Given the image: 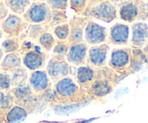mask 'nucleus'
Returning <instances> with one entry per match:
<instances>
[{
  "label": "nucleus",
  "instance_id": "8",
  "mask_svg": "<svg viewBox=\"0 0 148 123\" xmlns=\"http://www.w3.org/2000/svg\"><path fill=\"white\" fill-rule=\"evenodd\" d=\"M51 11L46 2H33L23 18L29 24L45 23L49 19Z\"/></svg>",
  "mask_w": 148,
  "mask_h": 123
},
{
  "label": "nucleus",
  "instance_id": "28",
  "mask_svg": "<svg viewBox=\"0 0 148 123\" xmlns=\"http://www.w3.org/2000/svg\"><path fill=\"white\" fill-rule=\"evenodd\" d=\"M12 88L11 77L10 73L0 69V92L8 91Z\"/></svg>",
  "mask_w": 148,
  "mask_h": 123
},
{
  "label": "nucleus",
  "instance_id": "10",
  "mask_svg": "<svg viewBox=\"0 0 148 123\" xmlns=\"http://www.w3.org/2000/svg\"><path fill=\"white\" fill-rule=\"evenodd\" d=\"M47 57V53L37 44L22 56V62L25 68L34 72L43 68Z\"/></svg>",
  "mask_w": 148,
  "mask_h": 123
},
{
  "label": "nucleus",
  "instance_id": "23",
  "mask_svg": "<svg viewBox=\"0 0 148 123\" xmlns=\"http://www.w3.org/2000/svg\"><path fill=\"white\" fill-rule=\"evenodd\" d=\"M28 113L25 109L18 105H14L12 108L8 111L5 117L6 123H15L25 120Z\"/></svg>",
  "mask_w": 148,
  "mask_h": 123
},
{
  "label": "nucleus",
  "instance_id": "22",
  "mask_svg": "<svg viewBox=\"0 0 148 123\" xmlns=\"http://www.w3.org/2000/svg\"><path fill=\"white\" fill-rule=\"evenodd\" d=\"M5 3L8 8L15 15H23L31 6L32 2L28 0H6Z\"/></svg>",
  "mask_w": 148,
  "mask_h": 123
},
{
  "label": "nucleus",
  "instance_id": "19",
  "mask_svg": "<svg viewBox=\"0 0 148 123\" xmlns=\"http://www.w3.org/2000/svg\"><path fill=\"white\" fill-rule=\"evenodd\" d=\"M15 105V97L10 90L0 92V123H6L5 117Z\"/></svg>",
  "mask_w": 148,
  "mask_h": 123
},
{
  "label": "nucleus",
  "instance_id": "4",
  "mask_svg": "<svg viewBox=\"0 0 148 123\" xmlns=\"http://www.w3.org/2000/svg\"><path fill=\"white\" fill-rule=\"evenodd\" d=\"M28 83L44 109L49 106L52 97L53 85L46 70L31 72L28 75Z\"/></svg>",
  "mask_w": 148,
  "mask_h": 123
},
{
  "label": "nucleus",
  "instance_id": "11",
  "mask_svg": "<svg viewBox=\"0 0 148 123\" xmlns=\"http://www.w3.org/2000/svg\"><path fill=\"white\" fill-rule=\"evenodd\" d=\"M29 23L21 17L15 14H10L5 20L1 22L2 31L10 37L19 38L28 28Z\"/></svg>",
  "mask_w": 148,
  "mask_h": 123
},
{
  "label": "nucleus",
  "instance_id": "20",
  "mask_svg": "<svg viewBox=\"0 0 148 123\" xmlns=\"http://www.w3.org/2000/svg\"><path fill=\"white\" fill-rule=\"evenodd\" d=\"M22 59L18 53L8 54L2 59L0 64V69L2 71L10 73L18 67H21Z\"/></svg>",
  "mask_w": 148,
  "mask_h": 123
},
{
  "label": "nucleus",
  "instance_id": "31",
  "mask_svg": "<svg viewBox=\"0 0 148 123\" xmlns=\"http://www.w3.org/2000/svg\"><path fill=\"white\" fill-rule=\"evenodd\" d=\"M37 44H38L37 42L26 38L23 41L21 42V46H20L19 50H18L17 53H18L21 56H23L25 53L32 50Z\"/></svg>",
  "mask_w": 148,
  "mask_h": 123
},
{
  "label": "nucleus",
  "instance_id": "30",
  "mask_svg": "<svg viewBox=\"0 0 148 123\" xmlns=\"http://www.w3.org/2000/svg\"><path fill=\"white\" fill-rule=\"evenodd\" d=\"M71 7L77 15H82L88 5L86 0H71L69 2Z\"/></svg>",
  "mask_w": 148,
  "mask_h": 123
},
{
  "label": "nucleus",
  "instance_id": "3",
  "mask_svg": "<svg viewBox=\"0 0 148 123\" xmlns=\"http://www.w3.org/2000/svg\"><path fill=\"white\" fill-rule=\"evenodd\" d=\"M97 75L87 90L93 100H100L113 91L116 85L121 80L109 67H96Z\"/></svg>",
  "mask_w": 148,
  "mask_h": 123
},
{
  "label": "nucleus",
  "instance_id": "27",
  "mask_svg": "<svg viewBox=\"0 0 148 123\" xmlns=\"http://www.w3.org/2000/svg\"><path fill=\"white\" fill-rule=\"evenodd\" d=\"M70 31L71 30H70V25L68 22L58 25L53 29L54 34L59 41L68 40L70 36Z\"/></svg>",
  "mask_w": 148,
  "mask_h": 123
},
{
  "label": "nucleus",
  "instance_id": "13",
  "mask_svg": "<svg viewBox=\"0 0 148 123\" xmlns=\"http://www.w3.org/2000/svg\"><path fill=\"white\" fill-rule=\"evenodd\" d=\"M89 19L82 15H75L68 22L70 25V36L68 39L69 44L84 42V30Z\"/></svg>",
  "mask_w": 148,
  "mask_h": 123
},
{
  "label": "nucleus",
  "instance_id": "15",
  "mask_svg": "<svg viewBox=\"0 0 148 123\" xmlns=\"http://www.w3.org/2000/svg\"><path fill=\"white\" fill-rule=\"evenodd\" d=\"M109 49V45L105 43L89 47L86 65L93 67H102L106 66L107 54Z\"/></svg>",
  "mask_w": 148,
  "mask_h": 123
},
{
  "label": "nucleus",
  "instance_id": "26",
  "mask_svg": "<svg viewBox=\"0 0 148 123\" xmlns=\"http://www.w3.org/2000/svg\"><path fill=\"white\" fill-rule=\"evenodd\" d=\"M21 46V41L18 38L9 37L5 39L2 43V50L4 53H17Z\"/></svg>",
  "mask_w": 148,
  "mask_h": 123
},
{
  "label": "nucleus",
  "instance_id": "32",
  "mask_svg": "<svg viewBox=\"0 0 148 123\" xmlns=\"http://www.w3.org/2000/svg\"><path fill=\"white\" fill-rule=\"evenodd\" d=\"M46 2L51 10H65L68 5L67 0H48Z\"/></svg>",
  "mask_w": 148,
  "mask_h": 123
},
{
  "label": "nucleus",
  "instance_id": "29",
  "mask_svg": "<svg viewBox=\"0 0 148 123\" xmlns=\"http://www.w3.org/2000/svg\"><path fill=\"white\" fill-rule=\"evenodd\" d=\"M69 43L68 40L66 41H56V44L53 48V54L54 55L57 56H64L65 57L68 53V49H69Z\"/></svg>",
  "mask_w": 148,
  "mask_h": 123
},
{
  "label": "nucleus",
  "instance_id": "38",
  "mask_svg": "<svg viewBox=\"0 0 148 123\" xmlns=\"http://www.w3.org/2000/svg\"><path fill=\"white\" fill-rule=\"evenodd\" d=\"M3 36V31H2V28H0V39Z\"/></svg>",
  "mask_w": 148,
  "mask_h": 123
},
{
  "label": "nucleus",
  "instance_id": "7",
  "mask_svg": "<svg viewBox=\"0 0 148 123\" xmlns=\"http://www.w3.org/2000/svg\"><path fill=\"white\" fill-rule=\"evenodd\" d=\"M118 8L111 1H98L88 12L86 18L110 22L117 18Z\"/></svg>",
  "mask_w": 148,
  "mask_h": 123
},
{
  "label": "nucleus",
  "instance_id": "1",
  "mask_svg": "<svg viewBox=\"0 0 148 123\" xmlns=\"http://www.w3.org/2000/svg\"><path fill=\"white\" fill-rule=\"evenodd\" d=\"M94 101L88 91L82 88L70 76L54 83L49 106H71L85 101Z\"/></svg>",
  "mask_w": 148,
  "mask_h": 123
},
{
  "label": "nucleus",
  "instance_id": "21",
  "mask_svg": "<svg viewBox=\"0 0 148 123\" xmlns=\"http://www.w3.org/2000/svg\"><path fill=\"white\" fill-rule=\"evenodd\" d=\"M65 10H52L49 19L45 23H42L46 28L47 32L55 28L58 25L68 22V18L65 15Z\"/></svg>",
  "mask_w": 148,
  "mask_h": 123
},
{
  "label": "nucleus",
  "instance_id": "25",
  "mask_svg": "<svg viewBox=\"0 0 148 123\" xmlns=\"http://www.w3.org/2000/svg\"><path fill=\"white\" fill-rule=\"evenodd\" d=\"M56 39L49 32L44 33L39 38L37 43L41 48L45 52H49L56 44Z\"/></svg>",
  "mask_w": 148,
  "mask_h": 123
},
{
  "label": "nucleus",
  "instance_id": "6",
  "mask_svg": "<svg viewBox=\"0 0 148 123\" xmlns=\"http://www.w3.org/2000/svg\"><path fill=\"white\" fill-rule=\"evenodd\" d=\"M119 18L127 22L148 19V2L145 1H122L118 10Z\"/></svg>",
  "mask_w": 148,
  "mask_h": 123
},
{
  "label": "nucleus",
  "instance_id": "24",
  "mask_svg": "<svg viewBox=\"0 0 148 123\" xmlns=\"http://www.w3.org/2000/svg\"><path fill=\"white\" fill-rule=\"evenodd\" d=\"M11 77V83L12 88L17 87L21 84L28 82V72L25 67H20L15 69L10 73Z\"/></svg>",
  "mask_w": 148,
  "mask_h": 123
},
{
  "label": "nucleus",
  "instance_id": "12",
  "mask_svg": "<svg viewBox=\"0 0 148 123\" xmlns=\"http://www.w3.org/2000/svg\"><path fill=\"white\" fill-rule=\"evenodd\" d=\"M84 39L85 43L92 46L104 43L108 39V31L102 25L89 19L84 30Z\"/></svg>",
  "mask_w": 148,
  "mask_h": 123
},
{
  "label": "nucleus",
  "instance_id": "17",
  "mask_svg": "<svg viewBox=\"0 0 148 123\" xmlns=\"http://www.w3.org/2000/svg\"><path fill=\"white\" fill-rule=\"evenodd\" d=\"M108 39L113 45H126L129 39V26L122 23L115 24L108 32Z\"/></svg>",
  "mask_w": 148,
  "mask_h": 123
},
{
  "label": "nucleus",
  "instance_id": "16",
  "mask_svg": "<svg viewBox=\"0 0 148 123\" xmlns=\"http://www.w3.org/2000/svg\"><path fill=\"white\" fill-rule=\"evenodd\" d=\"M131 45L132 49H143L148 43V26L142 22H134L132 25Z\"/></svg>",
  "mask_w": 148,
  "mask_h": 123
},
{
  "label": "nucleus",
  "instance_id": "34",
  "mask_svg": "<svg viewBox=\"0 0 148 123\" xmlns=\"http://www.w3.org/2000/svg\"><path fill=\"white\" fill-rule=\"evenodd\" d=\"M142 50L143 52L144 58H145V63H146L148 65V43L143 49H142Z\"/></svg>",
  "mask_w": 148,
  "mask_h": 123
},
{
  "label": "nucleus",
  "instance_id": "35",
  "mask_svg": "<svg viewBox=\"0 0 148 123\" xmlns=\"http://www.w3.org/2000/svg\"><path fill=\"white\" fill-rule=\"evenodd\" d=\"M76 70H77V69L74 67V66H70V73L69 74H71V75H73L75 77V76H76Z\"/></svg>",
  "mask_w": 148,
  "mask_h": 123
},
{
  "label": "nucleus",
  "instance_id": "37",
  "mask_svg": "<svg viewBox=\"0 0 148 123\" xmlns=\"http://www.w3.org/2000/svg\"><path fill=\"white\" fill-rule=\"evenodd\" d=\"M3 55H4L3 50H2V48L0 47V62H1V60H2V57H3Z\"/></svg>",
  "mask_w": 148,
  "mask_h": 123
},
{
  "label": "nucleus",
  "instance_id": "2",
  "mask_svg": "<svg viewBox=\"0 0 148 123\" xmlns=\"http://www.w3.org/2000/svg\"><path fill=\"white\" fill-rule=\"evenodd\" d=\"M144 63L145 58L142 49L123 47L113 49L108 65L122 79L140 70Z\"/></svg>",
  "mask_w": 148,
  "mask_h": 123
},
{
  "label": "nucleus",
  "instance_id": "33",
  "mask_svg": "<svg viewBox=\"0 0 148 123\" xmlns=\"http://www.w3.org/2000/svg\"><path fill=\"white\" fill-rule=\"evenodd\" d=\"M8 8L5 3V1H0V21L2 22L8 16Z\"/></svg>",
  "mask_w": 148,
  "mask_h": 123
},
{
  "label": "nucleus",
  "instance_id": "18",
  "mask_svg": "<svg viewBox=\"0 0 148 123\" xmlns=\"http://www.w3.org/2000/svg\"><path fill=\"white\" fill-rule=\"evenodd\" d=\"M97 75L96 67L89 65L79 67L76 70L75 80L76 83L85 90H88L95 80Z\"/></svg>",
  "mask_w": 148,
  "mask_h": 123
},
{
  "label": "nucleus",
  "instance_id": "36",
  "mask_svg": "<svg viewBox=\"0 0 148 123\" xmlns=\"http://www.w3.org/2000/svg\"><path fill=\"white\" fill-rule=\"evenodd\" d=\"M39 123H64V122H48V121H42L40 122ZM73 123H87V122L86 121H77V122H73Z\"/></svg>",
  "mask_w": 148,
  "mask_h": 123
},
{
  "label": "nucleus",
  "instance_id": "5",
  "mask_svg": "<svg viewBox=\"0 0 148 123\" xmlns=\"http://www.w3.org/2000/svg\"><path fill=\"white\" fill-rule=\"evenodd\" d=\"M15 97V104L25 109L28 114L44 109L42 104L31 90L28 82L10 90Z\"/></svg>",
  "mask_w": 148,
  "mask_h": 123
},
{
  "label": "nucleus",
  "instance_id": "14",
  "mask_svg": "<svg viewBox=\"0 0 148 123\" xmlns=\"http://www.w3.org/2000/svg\"><path fill=\"white\" fill-rule=\"evenodd\" d=\"M88 50L89 46L84 41L82 43H74L69 46L68 53H67L66 60L69 64L73 65V66H81L86 65V60H87Z\"/></svg>",
  "mask_w": 148,
  "mask_h": 123
},
{
  "label": "nucleus",
  "instance_id": "9",
  "mask_svg": "<svg viewBox=\"0 0 148 123\" xmlns=\"http://www.w3.org/2000/svg\"><path fill=\"white\" fill-rule=\"evenodd\" d=\"M70 65L64 56L54 55L49 60L46 67V72L53 83L68 76L70 73Z\"/></svg>",
  "mask_w": 148,
  "mask_h": 123
}]
</instances>
